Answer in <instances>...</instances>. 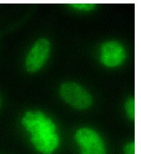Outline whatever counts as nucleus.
Listing matches in <instances>:
<instances>
[{"label":"nucleus","mask_w":141,"mask_h":154,"mask_svg":"<svg viewBox=\"0 0 141 154\" xmlns=\"http://www.w3.org/2000/svg\"><path fill=\"white\" fill-rule=\"evenodd\" d=\"M70 5L74 6V8H78V9L85 11L93 9L96 6L94 4H70Z\"/></svg>","instance_id":"obj_7"},{"label":"nucleus","mask_w":141,"mask_h":154,"mask_svg":"<svg viewBox=\"0 0 141 154\" xmlns=\"http://www.w3.org/2000/svg\"><path fill=\"white\" fill-rule=\"evenodd\" d=\"M126 57L123 46L117 42H108L101 46V60L107 67H116L120 65Z\"/></svg>","instance_id":"obj_5"},{"label":"nucleus","mask_w":141,"mask_h":154,"mask_svg":"<svg viewBox=\"0 0 141 154\" xmlns=\"http://www.w3.org/2000/svg\"><path fill=\"white\" fill-rule=\"evenodd\" d=\"M50 44L46 38H40L34 45L27 57L25 66L29 72L38 71L48 59Z\"/></svg>","instance_id":"obj_4"},{"label":"nucleus","mask_w":141,"mask_h":154,"mask_svg":"<svg viewBox=\"0 0 141 154\" xmlns=\"http://www.w3.org/2000/svg\"><path fill=\"white\" fill-rule=\"evenodd\" d=\"M76 139L80 146L82 154H106L101 138L89 128H81L76 134Z\"/></svg>","instance_id":"obj_3"},{"label":"nucleus","mask_w":141,"mask_h":154,"mask_svg":"<svg viewBox=\"0 0 141 154\" xmlns=\"http://www.w3.org/2000/svg\"><path fill=\"white\" fill-rule=\"evenodd\" d=\"M22 123L31 132V141L38 151L51 154L59 144V138L55 133V126L50 119H47L42 112H27Z\"/></svg>","instance_id":"obj_1"},{"label":"nucleus","mask_w":141,"mask_h":154,"mask_svg":"<svg viewBox=\"0 0 141 154\" xmlns=\"http://www.w3.org/2000/svg\"><path fill=\"white\" fill-rule=\"evenodd\" d=\"M125 109L130 119H135V100L134 98H130L126 102Z\"/></svg>","instance_id":"obj_6"},{"label":"nucleus","mask_w":141,"mask_h":154,"mask_svg":"<svg viewBox=\"0 0 141 154\" xmlns=\"http://www.w3.org/2000/svg\"><path fill=\"white\" fill-rule=\"evenodd\" d=\"M124 153L125 154H135V144L134 143H130L124 147Z\"/></svg>","instance_id":"obj_8"},{"label":"nucleus","mask_w":141,"mask_h":154,"mask_svg":"<svg viewBox=\"0 0 141 154\" xmlns=\"http://www.w3.org/2000/svg\"><path fill=\"white\" fill-rule=\"evenodd\" d=\"M59 94L66 102L78 109H86L92 103V98L88 92L81 85L74 82L62 85Z\"/></svg>","instance_id":"obj_2"}]
</instances>
